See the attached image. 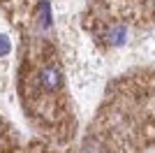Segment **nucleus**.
Returning a JSON list of instances; mask_svg holds the SVG:
<instances>
[{"label": "nucleus", "mask_w": 155, "mask_h": 153, "mask_svg": "<svg viewBox=\"0 0 155 153\" xmlns=\"http://www.w3.org/2000/svg\"><path fill=\"white\" fill-rule=\"evenodd\" d=\"M37 81H39V86H42V90H44V93H53V90L60 88L63 76H60V70H58V67L49 65V67H44V70L39 72Z\"/></svg>", "instance_id": "1"}, {"label": "nucleus", "mask_w": 155, "mask_h": 153, "mask_svg": "<svg viewBox=\"0 0 155 153\" xmlns=\"http://www.w3.org/2000/svg\"><path fill=\"white\" fill-rule=\"evenodd\" d=\"M39 23L42 25H49V21H51V16H49V5H46V2H42V5H39Z\"/></svg>", "instance_id": "2"}, {"label": "nucleus", "mask_w": 155, "mask_h": 153, "mask_svg": "<svg viewBox=\"0 0 155 153\" xmlns=\"http://www.w3.org/2000/svg\"><path fill=\"white\" fill-rule=\"evenodd\" d=\"M7 53H9V42L5 35H0V56H7Z\"/></svg>", "instance_id": "3"}]
</instances>
